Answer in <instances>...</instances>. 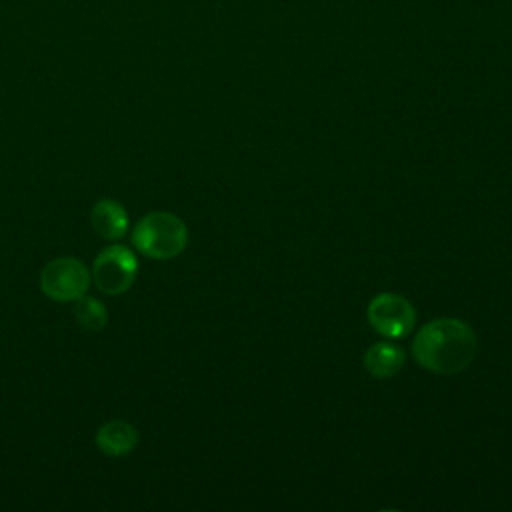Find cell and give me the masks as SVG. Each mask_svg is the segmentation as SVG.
Instances as JSON below:
<instances>
[{"mask_svg": "<svg viewBox=\"0 0 512 512\" xmlns=\"http://www.w3.org/2000/svg\"><path fill=\"white\" fill-rule=\"evenodd\" d=\"M404 364V352L388 342L372 344L364 356L366 370L376 378H390L398 374Z\"/></svg>", "mask_w": 512, "mask_h": 512, "instance_id": "cell-8", "label": "cell"}, {"mask_svg": "<svg viewBox=\"0 0 512 512\" xmlns=\"http://www.w3.org/2000/svg\"><path fill=\"white\" fill-rule=\"evenodd\" d=\"M132 244L152 260H170L186 248L188 228L172 212H150L134 224Z\"/></svg>", "mask_w": 512, "mask_h": 512, "instance_id": "cell-2", "label": "cell"}, {"mask_svg": "<svg viewBox=\"0 0 512 512\" xmlns=\"http://www.w3.org/2000/svg\"><path fill=\"white\" fill-rule=\"evenodd\" d=\"M414 358L420 366L436 374H456L464 370L476 352L472 328L456 318L428 322L414 338Z\"/></svg>", "mask_w": 512, "mask_h": 512, "instance_id": "cell-1", "label": "cell"}, {"mask_svg": "<svg viewBox=\"0 0 512 512\" xmlns=\"http://www.w3.org/2000/svg\"><path fill=\"white\" fill-rule=\"evenodd\" d=\"M138 430L134 424L126 422V420H108L104 422L94 436V442L98 446V450L106 456H126L130 454L136 446H138Z\"/></svg>", "mask_w": 512, "mask_h": 512, "instance_id": "cell-6", "label": "cell"}, {"mask_svg": "<svg viewBox=\"0 0 512 512\" xmlns=\"http://www.w3.org/2000/svg\"><path fill=\"white\" fill-rule=\"evenodd\" d=\"M92 276L74 256H58L40 272V290L54 302H76L90 288Z\"/></svg>", "mask_w": 512, "mask_h": 512, "instance_id": "cell-3", "label": "cell"}, {"mask_svg": "<svg viewBox=\"0 0 512 512\" xmlns=\"http://www.w3.org/2000/svg\"><path fill=\"white\" fill-rule=\"evenodd\" d=\"M90 224L104 240H120L128 232L130 216L118 200L102 198L92 206Z\"/></svg>", "mask_w": 512, "mask_h": 512, "instance_id": "cell-7", "label": "cell"}, {"mask_svg": "<svg viewBox=\"0 0 512 512\" xmlns=\"http://www.w3.org/2000/svg\"><path fill=\"white\" fill-rule=\"evenodd\" d=\"M368 320L376 332L388 338H402L412 330L416 312L406 298L386 292L370 302Z\"/></svg>", "mask_w": 512, "mask_h": 512, "instance_id": "cell-5", "label": "cell"}, {"mask_svg": "<svg viewBox=\"0 0 512 512\" xmlns=\"http://www.w3.org/2000/svg\"><path fill=\"white\" fill-rule=\"evenodd\" d=\"M138 274V258L124 244L106 246L94 260L90 276L96 288L108 296H118L130 290Z\"/></svg>", "mask_w": 512, "mask_h": 512, "instance_id": "cell-4", "label": "cell"}, {"mask_svg": "<svg viewBox=\"0 0 512 512\" xmlns=\"http://www.w3.org/2000/svg\"><path fill=\"white\" fill-rule=\"evenodd\" d=\"M72 312H74L78 326H82L88 332H100L108 324V310H106L104 302L94 296H88V294L80 296L74 302Z\"/></svg>", "mask_w": 512, "mask_h": 512, "instance_id": "cell-9", "label": "cell"}]
</instances>
